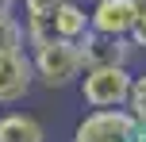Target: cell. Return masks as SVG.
Returning <instances> with one entry per match:
<instances>
[{
  "label": "cell",
  "mask_w": 146,
  "mask_h": 142,
  "mask_svg": "<svg viewBox=\"0 0 146 142\" xmlns=\"http://www.w3.org/2000/svg\"><path fill=\"white\" fill-rule=\"evenodd\" d=\"M0 15H8V8H0Z\"/></svg>",
  "instance_id": "obj_14"
},
{
  "label": "cell",
  "mask_w": 146,
  "mask_h": 142,
  "mask_svg": "<svg viewBox=\"0 0 146 142\" xmlns=\"http://www.w3.org/2000/svg\"><path fill=\"white\" fill-rule=\"evenodd\" d=\"M146 127L127 108H88L73 127V142H142Z\"/></svg>",
  "instance_id": "obj_2"
},
{
  "label": "cell",
  "mask_w": 146,
  "mask_h": 142,
  "mask_svg": "<svg viewBox=\"0 0 146 142\" xmlns=\"http://www.w3.org/2000/svg\"><path fill=\"white\" fill-rule=\"evenodd\" d=\"M127 112L146 127V73H135V85H131V96H127Z\"/></svg>",
  "instance_id": "obj_11"
},
{
  "label": "cell",
  "mask_w": 146,
  "mask_h": 142,
  "mask_svg": "<svg viewBox=\"0 0 146 142\" xmlns=\"http://www.w3.org/2000/svg\"><path fill=\"white\" fill-rule=\"evenodd\" d=\"M62 0H23V27H27V42L35 38H54V15H58Z\"/></svg>",
  "instance_id": "obj_8"
},
{
  "label": "cell",
  "mask_w": 146,
  "mask_h": 142,
  "mask_svg": "<svg viewBox=\"0 0 146 142\" xmlns=\"http://www.w3.org/2000/svg\"><path fill=\"white\" fill-rule=\"evenodd\" d=\"M131 38L119 35H104V31H88L81 38V54H85V65H131Z\"/></svg>",
  "instance_id": "obj_6"
},
{
  "label": "cell",
  "mask_w": 146,
  "mask_h": 142,
  "mask_svg": "<svg viewBox=\"0 0 146 142\" xmlns=\"http://www.w3.org/2000/svg\"><path fill=\"white\" fill-rule=\"evenodd\" d=\"M131 42L146 50V8H139V23H135V31H131Z\"/></svg>",
  "instance_id": "obj_12"
},
{
  "label": "cell",
  "mask_w": 146,
  "mask_h": 142,
  "mask_svg": "<svg viewBox=\"0 0 146 142\" xmlns=\"http://www.w3.org/2000/svg\"><path fill=\"white\" fill-rule=\"evenodd\" d=\"M142 142H146V135H142Z\"/></svg>",
  "instance_id": "obj_16"
},
{
  "label": "cell",
  "mask_w": 146,
  "mask_h": 142,
  "mask_svg": "<svg viewBox=\"0 0 146 142\" xmlns=\"http://www.w3.org/2000/svg\"><path fill=\"white\" fill-rule=\"evenodd\" d=\"M35 89V65L27 50H0V104H19Z\"/></svg>",
  "instance_id": "obj_4"
},
{
  "label": "cell",
  "mask_w": 146,
  "mask_h": 142,
  "mask_svg": "<svg viewBox=\"0 0 146 142\" xmlns=\"http://www.w3.org/2000/svg\"><path fill=\"white\" fill-rule=\"evenodd\" d=\"M27 54L35 65V81L46 89H66L85 73V54L73 38H35L27 42Z\"/></svg>",
  "instance_id": "obj_1"
},
{
  "label": "cell",
  "mask_w": 146,
  "mask_h": 142,
  "mask_svg": "<svg viewBox=\"0 0 146 142\" xmlns=\"http://www.w3.org/2000/svg\"><path fill=\"white\" fill-rule=\"evenodd\" d=\"M139 8H146V0H139Z\"/></svg>",
  "instance_id": "obj_15"
},
{
  "label": "cell",
  "mask_w": 146,
  "mask_h": 142,
  "mask_svg": "<svg viewBox=\"0 0 146 142\" xmlns=\"http://www.w3.org/2000/svg\"><path fill=\"white\" fill-rule=\"evenodd\" d=\"M15 4H19V0H0V8H8V12H12Z\"/></svg>",
  "instance_id": "obj_13"
},
{
  "label": "cell",
  "mask_w": 146,
  "mask_h": 142,
  "mask_svg": "<svg viewBox=\"0 0 146 142\" xmlns=\"http://www.w3.org/2000/svg\"><path fill=\"white\" fill-rule=\"evenodd\" d=\"M0 50H27V27L19 15H0Z\"/></svg>",
  "instance_id": "obj_10"
},
{
  "label": "cell",
  "mask_w": 146,
  "mask_h": 142,
  "mask_svg": "<svg viewBox=\"0 0 146 142\" xmlns=\"http://www.w3.org/2000/svg\"><path fill=\"white\" fill-rule=\"evenodd\" d=\"M92 31V15H88V4L85 0H62L58 15H54V38H81Z\"/></svg>",
  "instance_id": "obj_7"
},
{
  "label": "cell",
  "mask_w": 146,
  "mask_h": 142,
  "mask_svg": "<svg viewBox=\"0 0 146 142\" xmlns=\"http://www.w3.org/2000/svg\"><path fill=\"white\" fill-rule=\"evenodd\" d=\"M77 85H81V100L88 108H127L135 73L131 65H85Z\"/></svg>",
  "instance_id": "obj_3"
},
{
  "label": "cell",
  "mask_w": 146,
  "mask_h": 142,
  "mask_svg": "<svg viewBox=\"0 0 146 142\" xmlns=\"http://www.w3.org/2000/svg\"><path fill=\"white\" fill-rule=\"evenodd\" d=\"M0 142H46V131L35 115L8 112V115H0Z\"/></svg>",
  "instance_id": "obj_9"
},
{
  "label": "cell",
  "mask_w": 146,
  "mask_h": 142,
  "mask_svg": "<svg viewBox=\"0 0 146 142\" xmlns=\"http://www.w3.org/2000/svg\"><path fill=\"white\" fill-rule=\"evenodd\" d=\"M88 15H92V31L131 38L135 23H139V0H92Z\"/></svg>",
  "instance_id": "obj_5"
}]
</instances>
